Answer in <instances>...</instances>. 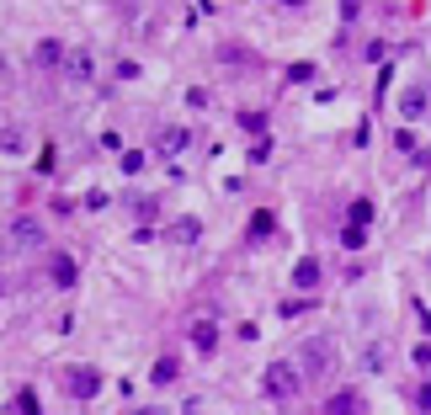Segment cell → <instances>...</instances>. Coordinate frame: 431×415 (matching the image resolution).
<instances>
[{"label":"cell","mask_w":431,"mask_h":415,"mask_svg":"<svg viewBox=\"0 0 431 415\" xmlns=\"http://www.w3.org/2000/svg\"><path fill=\"white\" fill-rule=\"evenodd\" d=\"M176 373H181V362H176V357H160V362H155V383H176Z\"/></svg>","instance_id":"obj_12"},{"label":"cell","mask_w":431,"mask_h":415,"mask_svg":"<svg viewBox=\"0 0 431 415\" xmlns=\"http://www.w3.org/2000/svg\"><path fill=\"white\" fill-rule=\"evenodd\" d=\"M192 149V128H160V155H186Z\"/></svg>","instance_id":"obj_5"},{"label":"cell","mask_w":431,"mask_h":415,"mask_svg":"<svg viewBox=\"0 0 431 415\" xmlns=\"http://www.w3.org/2000/svg\"><path fill=\"white\" fill-rule=\"evenodd\" d=\"M368 218H373V202L357 198V202H351V218H346V224H362V229H368Z\"/></svg>","instance_id":"obj_18"},{"label":"cell","mask_w":431,"mask_h":415,"mask_svg":"<svg viewBox=\"0 0 431 415\" xmlns=\"http://www.w3.org/2000/svg\"><path fill=\"white\" fill-rule=\"evenodd\" d=\"M69 75H75V80L91 75V54H69Z\"/></svg>","instance_id":"obj_20"},{"label":"cell","mask_w":431,"mask_h":415,"mask_svg":"<svg viewBox=\"0 0 431 415\" xmlns=\"http://www.w3.org/2000/svg\"><path fill=\"white\" fill-rule=\"evenodd\" d=\"M298 389H304V373H298V362H272L267 373H261V394L277 399V405L298 399Z\"/></svg>","instance_id":"obj_1"},{"label":"cell","mask_w":431,"mask_h":415,"mask_svg":"<svg viewBox=\"0 0 431 415\" xmlns=\"http://www.w3.org/2000/svg\"><path fill=\"white\" fill-rule=\"evenodd\" d=\"M314 282H320V261H314V256H304L298 266H293V288H304V293H309Z\"/></svg>","instance_id":"obj_9"},{"label":"cell","mask_w":431,"mask_h":415,"mask_svg":"<svg viewBox=\"0 0 431 415\" xmlns=\"http://www.w3.org/2000/svg\"><path fill=\"white\" fill-rule=\"evenodd\" d=\"M399 107H405V118H426V91H410Z\"/></svg>","instance_id":"obj_14"},{"label":"cell","mask_w":431,"mask_h":415,"mask_svg":"<svg viewBox=\"0 0 431 415\" xmlns=\"http://www.w3.org/2000/svg\"><path fill=\"white\" fill-rule=\"evenodd\" d=\"M11 240H16V245H38L43 224H38V218H11Z\"/></svg>","instance_id":"obj_8"},{"label":"cell","mask_w":431,"mask_h":415,"mask_svg":"<svg viewBox=\"0 0 431 415\" xmlns=\"http://www.w3.org/2000/svg\"><path fill=\"white\" fill-rule=\"evenodd\" d=\"M16 415H38V394L32 389H16Z\"/></svg>","instance_id":"obj_19"},{"label":"cell","mask_w":431,"mask_h":415,"mask_svg":"<svg viewBox=\"0 0 431 415\" xmlns=\"http://www.w3.org/2000/svg\"><path fill=\"white\" fill-rule=\"evenodd\" d=\"M415 368H431V341H421V346H415Z\"/></svg>","instance_id":"obj_26"},{"label":"cell","mask_w":431,"mask_h":415,"mask_svg":"<svg viewBox=\"0 0 431 415\" xmlns=\"http://www.w3.org/2000/svg\"><path fill=\"white\" fill-rule=\"evenodd\" d=\"M287 80H314V64H304V59L287 64Z\"/></svg>","instance_id":"obj_22"},{"label":"cell","mask_w":431,"mask_h":415,"mask_svg":"<svg viewBox=\"0 0 431 415\" xmlns=\"http://www.w3.org/2000/svg\"><path fill=\"white\" fill-rule=\"evenodd\" d=\"M415 405H421V410L431 415V383H421V389H415Z\"/></svg>","instance_id":"obj_27"},{"label":"cell","mask_w":431,"mask_h":415,"mask_svg":"<svg viewBox=\"0 0 431 415\" xmlns=\"http://www.w3.org/2000/svg\"><path fill=\"white\" fill-rule=\"evenodd\" d=\"M197 235H203V224H197V218H176V224H170V240H181V245H192Z\"/></svg>","instance_id":"obj_11"},{"label":"cell","mask_w":431,"mask_h":415,"mask_svg":"<svg viewBox=\"0 0 431 415\" xmlns=\"http://www.w3.org/2000/svg\"><path fill=\"white\" fill-rule=\"evenodd\" d=\"M341 245H346V251H362V245H368V229H362V224H346V229H341Z\"/></svg>","instance_id":"obj_13"},{"label":"cell","mask_w":431,"mask_h":415,"mask_svg":"<svg viewBox=\"0 0 431 415\" xmlns=\"http://www.w3.org/2000/svg\"><path fill=\"white\" fill-rule=\"evenodd\" d=\"M123 171H128V176H139V171H144V155H139V149H133V155H123Z\"/></svg>","instance_id":"obj_24"},{"label":"cell","mask_w":431,"mask_h":415,"mask_svg":"<svg viewBox=\"0 0 431 415\" xmlns=\"http://www.w3.org/2000/svg\"><path fill=\"white\" fill-rule=\"evenodd\" d=\"M272 229H277V218H272V208H261V213H250V224H245V235H250V240H272Z\"/></svg>","instance_id":"obj_10"},{"label":"cell","mask_w":431,"mask_h":415,"mask_svg":"<svg viewBox=\"0 0 431 415\" xmlns=\"http://www.w3.org/2000/svg\"><path fill=\"white\" fill-rule=\"evenodd\" d=\"M410 309H415V319H421V330H431V309H426V304H421V298H415Z\"/></svg>","instance_id":"obj_25"},{"label":"cell","mask_w":431,"mask_h":415,"mask_svg":"<svg viewBox=\"0 0 431 415\" xmlns=\"http://www.w3.org/2000/svg\"><path fill=\"white\" fill-rule=\"evenodd\" d=\"M133 218H139V229L155 218V198H144V202H133Z\"/></svg>","instance_id":"obj_21"},{"label":"cell","mask_w":431,"mask_h":415,"mask_svg":"<svg viewBox=\"0 0 431 415\" xmlns=\"http://www.w3.org/2000/svg\"><path fill=\"white\" fill-rule=\"evenodd\" d=\"M64 389L75 399H96L102 394V373L96 368H64Z\"/></svg>","instance_id":"obj_3"},{"label":"cell","mask_w":431,"mask_h":415,"mask_svg":"<svg viewBox=\"0 0 431 415\" xmlns=\"http://www.w3.org/2000/svg\"><path fill=\"white\" fill-rule=\"evenodd\" d=\"M330 362H335V341H325V336L304 341V352H298V373L304 378H325Z\"/></svg>","instance_id":"obj_2"},{"label":"cell","mask_w":431,"mask_h":415,"mask_svg":"<svg viewBox=\"0 0 431 415\" xmlns=\"http://www.w3.org/2000/svg\"><path fill=\"white\" fill-rule=\"evenodd\" d=\"M240 128H250V134H267V112L245 107V112H240Z\"/></svg>","instance_id":"obj_15"},{"label":"cell","mask_w":431,"mask_h":415,"mask_svg":"<svg viewBox=\"0 0 431 415\" xmlns=\"http://www.w3.org/2000/svg\"><path fill=\"white\" fill-rule=\"evenodd\" d=\"M5 155H21V128H5Z\"/></svg>","instance_id":"obj_23"},{"label":"cell","mask_w":431,"mask_h":415,"mask_svg":"<svg viewBox=\"0 0 431 415\" xmlns=\"http://www.w3.org/2000/svg\"><path fill=\"white\" fill-rule=\"evenodd\" d=\"M325 415H362V394H357V389H341V394H330Z\"/></svg>","instance_id":"obj_6"},{"label":"cell","mask_w":431,"mask_h":415,"mask_svg":"<svg viewBox=\"0 0 431 415\" xmlns=\"http://www.w3.org/2000/svg\"><path fill=\"white\" fill-rule=\"evenodd\" d=\"M245 160H250V165H267V160H272V138H256Z\"/></svg>","instance_id":"obj_17"},{"label":"cell","mask_w":431,"mask_h":415,"mask_svg":"<svg viewBox=\"0 0 431 415\" xmlns=\"http://www.w3.org/2000/svg\"><path fill=\"white\" fill-rule=\"evenodd\" d=\"M192 346L208 357L213 346H219V325H213V319H197V325H192Z\"/></svg>","instance_id":"obj_7"},{"label":"cell","mask_w":431,"mask_h":415,"mask_svg":"<svg viewBox=\"0 0 431 415\" xmlns=\"http://www.w3.org/2000/svg\"><path fill=\"white\" fill-rule=\"evenodd\" d=\"M38 64H64V43H38Z\"/></svg>","instance_id":"obj_16"},{"label":"cell","mask_w":431,"mask_h":415,"mask_svg":"<svg viewBox=\"0 0 431 415\" xmlns=\"http://www.w3.org/2000/svg\"><path fill=\"white\" fill-rule=\"evenodd\" d=\"M75 277H80L75 256H69V251H54V261H48V282H54V288H75Z\"/></svg>","instance_id":"obj_4"}]
</instances>
